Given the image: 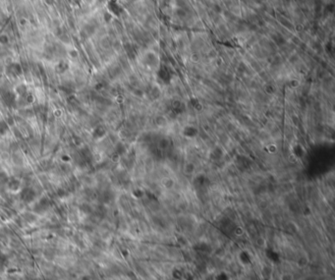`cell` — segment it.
<instances>
[{
  "instance_id": "1",
  "label": "cell",
  "mask_w": 335,
  "mask_h": 280,
  "mask_svg": "<svg viewBox=\"0 0 335 280\" xmlns=\"http://www.w3.org/2000/svg\"><path fill=\"white\" fill-rule=\"evenodd\" d=\"M34 197H36V193L31 188H26L22 191L21 193V198L24 202L26 203H31L33 201Z\"/></svg>"
},
{
  "instance_id": "2",
  "label": "cell",
  "mask_w": 335,
  "mask_h": 280,
  "mask_svg": "<svg viewBox=\"0 0 335 280\" xmlns=\"http://www.w3.org/2000/svg\"><path fill=\"white\" fill-rule=\"evenodd\" d=\"M48 207H49L48 199H40V201L36 204V207H34V211H36V212H38V213L44 212L45 210H47Z\"/></svg>"
},
{
  "instance_id": "3",
  "label": "cell",
  "mask_w": 335,
  "mask_h": 280,
  "mask_svg": "<svg viewBox=\"0 0 335 280\" xmlns=\"http://www.w3.org/2000/svg\"><path fill=\"white\" fill-rule=\"evenodd\" d=\"M19 186H20V182H19L18 180H16V179H10V180L8 181V187L10 188V190L15 191V190L18 189Z\"/></svg>"
},
{
  "instance_id": "4",
  "label": "cell",
  "mask_w": 335,
  "mask_h": 280,
  "mask_svg": "<svg viewBox=\"0 0 335 280\" xmlns=\"http://www.w3.org/2000/svg\"><path fill=\"white\" fill-rule=\"evenodd\" d=\"M280 280H293V275L291 273H283L280 276Z\"/></svg>"
},
{
  "instance_id": "5",
  "label": "cell",
  "mask_w": 335,
  "mask_h": 280,
  "mask_svg": "<svg viewBox=\"0 0 335 280\" xmlns=\"http://www.w3.org/2000/svg\"><path fill=\"white\" fill-rule=\"evenodd\" d=\"M8 130V126L6 123L0 122V134H4Z\"/></svg>"
},
{
  "instance_id": "6",
  "label": "cell",
  "mask_w": 335,
  "mask_h": 280,
  "mask_svg": "<svg viewBox=\"0 0 335 280\" xmlns=\"http://www.w3.org/2000/svg\"><path fill=\"white\" fill-rule=\"evenodd\" d=\"M173 185H174V183H173V181L171 179H166L164 181V187L166 189H170V188L173 187Z\"/></svg>"
},
{
  "instance_id": "7",
  "label": "cell",
  "mask_w": 335,
  "mask_h": 280,
  "mask_svg": "<svg viewBox=\"0 0 335 280\" xmlns=\"http://www.w3.org/2000/svg\"><path fill=\"white\" fill-rule=\"evenodd\" d=\"M256 242H257V245L258 246V247H264V245H265V241H264V239H262V238H258Z\"/></svg>"
},
{
  "instance_id": "8",
  "label": "cell",
  "mask_w": 335,
  "mask_h": 280,
  "mask_svg": "<svg viewBox=\"0 0 335 280\" xmlns=\"http://www.w3.org/2000/svg\"><path fill=\"white\" fill-rule=\"evenodd\" d=\"M235 234H236L237 236L243 235V234H244V229H243V228H241V227H237L236 229H235Z\"/></svg>"
},
{
  "instance_id": "9",
  "label": "cell",
  "mask_w": 335,
  "mask_h": 280,
  "mask_svg": "<svg viewBox=\"0 0 335 280\" xmlns=\"http://www.w3.org/2000/svg\"><path fill=\"white\" fill-rule=\"evenodd\" d=\"M298 265H299L300 266H301V267H304V266H306V265H308V260H307V259H302V260H300Z\"/></svg>"
},
{
  "instance_id": "10",
  "label": "cell",
  "mask_w": 335,
  "mask_h": 280,
  "mask_svg": "<svg viewBox=\"0 0 335 280\" xmlns=\"http://www.w3.org/2000/svg\"><path fill=\"white\" fill-rule=\"evenodd\" d=\"M4 264H5V256L2 254H0V266H3Z\"/></svg>"
},
{
  "instance_id": "11",
  "label": "cell",
  "mask_w": 335,
  "mask_h": 280,
  "mask_svg": "<svg viewBox=\"0 0 335 280\" xmlns=\"http://www.w3.org/2000/svg\"><path fill=\"white\" fill-rule=\"evenodd\" d=\"M306 280H316V278L315 276H309V277L306 278Z\"/></svg>"
}]
</instances>
